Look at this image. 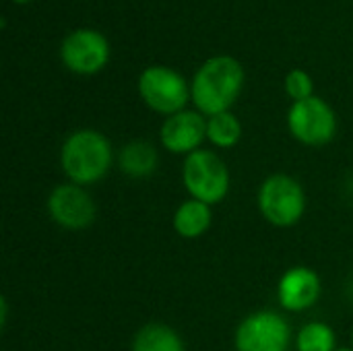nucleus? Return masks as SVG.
<instances>
[{"label": "nucleus", "mask_w": 353, "mask_h": 351, "mask_svg": "<svg viewBox=\"0 0 353 351\" xmlns=\"http://www.w3.org/2000/svg\"><path fill=\"white\" fill-rule=\"evenodd\" d=\"M207 141V116L199 110H182L163 118L159 126V143L172 155H190L203 149Z\"/></svg>", "instance_id": "nucleus-10"}, {"label": "nucleus", "mask_w": 353, "mask_h": 351, "mask_svg": "<svg viewBox=\"0 0 353 351\" xmlns=\"http://www.w3.org/2000/svg\"><path fill=\"white\" fill-rule=\"evenodd\" d=\"M242 122L230 110L207 118V141L215 149H232L242 139Z\"/></svg>", "instance_id": "nucleus-15"}, {"label": "nucleus", "mask_w": 353, "mask_h": 351, "mask_svg": "<svg viewBox=\"0 0 353 351\" xmlns=\"http://www.w3.org/2000/svg\"><path fill=\"white\" fill-rule=\"evenodd\" d=\"M211 225H213V207L196 199L182 201L172 215V228L184 240H199L211 230Z\"/></svg>", "instance_id": "nucleus-13"}, {"label": "nucleus", "mask_w": 353, "mask_h": 351, "mask_svg": "<svg viewBox=\"0 0 353 351\" xmlns=\"http://www.w3.org/2000/svg\"><path fill=\"white\" fill-rule=\"evenodd\" d=\"M256 209L273 228H294L306 213V190L290 174H271L259 186Z\"/></svg>", "instance_id": "nucleus-3"}, {"label": "nucleus", "mask_w": 353, "mask_h": 351, "mask_svg": "<svg viewBox=\"0 0 353 351\" xmlns=\"http://www.w3.org/2000/svg\"><path fill=\"white\" fill-rule=\"evenodd\" d=\"M283 89H285L288 97L292 99V103L304 101V99L316 95L314 93V81H312L310 72H306L304 68H292L283 79Z\"/></svg>", "instance_id": "nucleus-17"}, {"label": "nucleus", "mask_w": 353, "mask_h": 351, "mask_svg": "<svg viewBox=\"0 0 353 351\" xmlns=\"http://www.w3.org/2000/svg\"><path fill=\"white\" fill-rule=\"evenodd\" d=\"M141 101L155 114L168 118L186 110L190 99V83L172 66L153 64L141 70L137 79Z\"/></svg>", "instance_id": "nucleus-5"}, {"label": "nucleus", "mask_w": 353, "mask_h": 351, "mask_svg": "<svg viewBox=\"0 0 353 351\" xmlns=\"http://www.w3.org/2000/svg\"><path fill=\"white\" fill-rule=\"evenodd\" d=\"M335 351H353V350H352V348H337Z\"/></svg>", "instance_id": "nucleus-22"}, {"label": "nucleus", "mask_w": 353, "mask_h": 351, "mask_svg": "<svg viewBox=\"0 0 353 351\" xmlns=\"http://www.w3.org/2000/svg\"><path fill=\"white\" fill-rule=\"evenodd\" d=\"M116 153L110 139L95 128L72 130L60 147V170L66 182L93 186L114 168Z\"/></svg>", "instance_id": "nucleus-2"}, {"label": "nucleus", "mask_w": 353, "mask_h": 351, "mask_svg": "<svg viewBox=\"0 0 353 351\" xmlns=\"http://www.w3.org/2000/svg\"><path fill=\"white\" fill-rule=\"evenodd\" d=\"M130 351H186V348L174 327L165 323H147L134 333Z\"/></svg>", "instance_id": "nucleus-14"}, {"label": "nucleus", "mask_w": 353, "mask_h": 351, "mask_svg": "<svg viewBox=\"0 0 353 351\" xmlns=\"http://www.w3.org/2000/svg\"><path fill=\"white\" fill-rule=\"evenodd\" d=\"M246 83V70L238 58L217 54L207 58L190 81V99L203 116L230 112Z\"/></svg>", "instance_id": "nucleus-1"}, {"label": "nucleus", "mask_w": 353, "mask_h": 351, "mask_svg": "<svg viewBox=\"0 0 353 351\" xmlns=\"http://www.w3.org/2000/svg\"><path fill=\"white\" fill-rule=\"evenodd\" d=\"M10 2H14V4H27V2H31V0H10Z\"/></svg>", "instance_id": "nucleus-20"}, {"label": "nucleus", "mask_w": 353, "mask_h": 351, "mask_svg": "<svg viewBox=\"0 0 353 351\" xmlns=\"http://www.w3.org/2000/svg\"><path fill=\"white\" fill-rule=\"evenodd\" d=\"M294 331L277 310H256L244 317L234 331L236 351H290Z\"/></svg>", "instance_id": "nucleus-6"}, {"label": "nucleus", "mask_w": 353, "mask_h": 351, "mask_svg": "<svg viewBox=\"0 0 353 351\" xmlns=\"http://www.w3.org/2000/svg\"><path fill=\"white\" fill-rule=\"evenodd\" d=\"M182 184L188 199L207 205H219L228 199L232 188V174L228 163L211 149H199L182 161Z\"/></svg>", "instance_id": "nucleus-4"}, {"label": "nucleus", "mask_w": 353, "mask_h": 351, "mask_svg": "<svg viewBox=\"0 0 353 351\" xmlns=\"http://www.w3.org/2000/svg\"><path fill=\"white\" fill-rule=\"evenodd\" d=\"M6 319H8V300L0 298V327H6Z\"/></svg>", "instance_id": "nucleus-18"}, {"label": "nucleus", "mask_w": 353, "mask_h": 351, "mask_svg": "<svg viewBox=\"0 0 353 351\" xmlns=\"http://www.w3.org/2000/svg\"><path fill=\"white\" fill-rule=\"evenodd\" d=\"M294 348L296 351H335V329L325 321H308L298 329L294 337Z\"/></svg>", "instance_id": "nucleus-16"}, {"label": "nucleus", "mask_w": 353, "mask_h": 351, "mask_svg": "<svg viewBox=\"0 0 353 351\" xmlns=\"http://www.w3.org/2000/svg\"><path fill=\"white\" fill-rule=\"evenodd\" d=\"M323 281L319 273L306 265L290 267L277 283V302L283 312H306L321 300Z\"/></svg>", "instance_id": "nucleus-11"}, {"label": "nucleus", "mask_w": 353, "mask_h": 351, "mask_svg": "<svg viewBox=\"0 0 353 351\" xmlns=\"http://www.w3.org/2000/svg\"><path fill=\"white\" fill-rule=\"evenodd\" d=\"M110 41L103 33L91 27H79L70 31L60 43V62L66 70L91 77L101 72L110 62Z\"/></svg>", "instance_id": "nucleus-8"}, {"label": "nucleus", "mask_w": 353, "mask_h": 351, "mask_svg": "<svg viewBox=\"0 0 353 351\" xmlns=\"http://www.w3.org/2000/svg\"><path fill=\"white\" fill-rule=\"evenodd\" d=\"M347 294H350V300H352L353 304V277L350 279V283H347Z\"/></svg>", "instance_id": "nucleus-19"}, {"label": "nucleus", "mask_w": 353, "mask_h": 351, "mask_svg": "<svg viewBox=\"0 0 353 351\" xmlns=\"http://www.w3.org/2000/svg\"><path fill=\"white\" fill-rule=\"evenodd\" d=\"M118 170L132 180L149 178L159 168V151L153 143L145 139H134L124 143L116 153Z\"/></svg>", "instance_id": "nucleus-12"}, {"label": "nucleus", "mask_w": 353, "mask_h": 351, "mask_svg": "<svg viewBox=\"0 0 353 351\" xmlns=\"http://www.w3.org/2000/svg\"><path fill=\"white\" fill-rule=\"evenodd\" d=\"M50 219L66 232H83L97 217V205L85 186L64 182L50 190L46 199Z\"/></svg>", "instance_id": "nucleus-9"}, {"label": "nucleus", "mask_w": 353, "mask_h": 351, "mask_svg": "<svg viewBox=\"0 0 353 351\" xmlns=\"http://www.w3.org/2000/svg\"><path fill=\"white\" fill-rule=\"evenodd\" d=\"M288 130L298 143L306 147H325L337 134V114L329 101L312 95L290 106Z\"/></svg>", "instance_id": "nucleus-7"}, {"label": "nucleus", "mask_w": 353, "mask_h": 351, "mask_svg": "<svg viewBox=\"0 0 353 351\" xmlns=\"http://www.w3.org/2000/svg\"><path fill=\"white\" fill-rule=\"evenodd\" d=\"M350 348L353 350V327H352V333H350Z\"/></svg>", "instance_id": "nucleus-21"}]
</instances>
